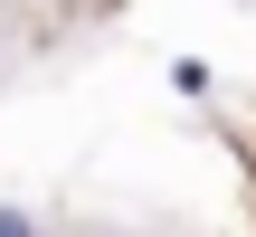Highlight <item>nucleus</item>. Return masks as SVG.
<instances>
[{"label":"nucleus","mask_w":256,"mask_h":237,"mask_svg":"<svg viewBox=\"0 0 256 237\" xmlns=\"http://www.w3.org/2000/svg\"><path fill=\"white\" fill-rule=\"evenodd\" d=\"M0 237H38V218H19V209H0Z\"/></svg>","instance_id":"f257e3e1"}]
</instances>
